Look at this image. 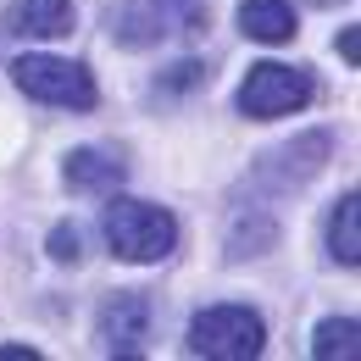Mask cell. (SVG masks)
<instances>
[{
	"instance_id": "obj_6",
	"label": "cell",
	"mask_w": 361,
	"mask_h": 361,
	"mask_svg": "<svg viewBox=\"0 0 361 361\" xmlns=\"http://www.w3.org/2000/svg\"><path fill=\"white\" fill-rule=\"evenodd\" d=\"M100 345L111 350V356H139L145 350V339H150V300L139 295V289H123V295H111L106 306H100Z\"/></svg>"
},
{
	"instance_id": "obj_2",
	"label": "cell",
	"mask_w": 361,
	"mask_h": 361,
	"mask_svg": "<svg viewBox=\"0 0 361 361\" xmlns=\"http://www.w3.org/2000/svg\"><path fill=\"white\" fill-rule=\"evenodd\" d=\"M183 345H189V356H206V361H250L267 345V322L250 306H212L189 322Z\"/></svg>"
},
{
	"instance_id": "obj_3",
	"label": "cell",
	"mask_w": 361,
	"mask_h": 361,
	"mask_svg": "<svg viewBox=\"0 0 361 361\" xmlns=\"http://www.w3.org/2000/svg\"><path fill=\"white\" fill-rule=\"evenodd\" d=\"M312 73L306 67H283V61H262L250 67V78L239 84V111L256 117V123H272V117H295L312 106Z\"/></svg>"
},
{
	"instance_id": "obj_15",
	"label": "cell",
	"mask_w": 361,
	"mask_h": 361,
	"mask_svg": "<svg viewBox=\"0 0 361 361\" xmlns=\"http://www.w3.org/2000/svg\"><path fill=\"white\" fill-rule=\"evenodd\" d=\"M0 361H39V350H28V345H0Z\"/></svg>"
},
{
	"instance_id": "obj_7",
	"label": "cell",
	"mask_w": 361,
	"mask_h": 361,
	"mask_svg": "<svg viewBox=\"0 0 361 361\" xmlns=\"http://www.w3.org/2000/svg\"><path fill=\"white\" fill-rule=\"evenodd\" d=\"M78 23V11L67 0H11L6 11V34L17 39H67Z\"/></svg>"
},
{
	"instance_id": "obj_1",
	"label": "cell",
	"mask_w": 361,
	"mask_h": 361,
	"mask_svg": "<svg viewBox=\"0 0 361 361\" xmlns=\"http://www.w3.org/2000/svg\"><path fill=\"white\" fill-rule=\"evenodd\" d=\"M106 245L123 256V262H167L173 256V245H178V223H173V212H161V206H150V200H117L111 195V206H106Z\"/></svg>"
},
{
	"instance_id": "obj_14",
	"label": "cell",
	"mask_w": 361,
	"mask_h": 361,
	"mask_svg": "<svg viewBox=\"0 0 361 361\" xmlns=\"http://www.w3.org/2000/svg\"><path fill=\"white\" fill-rule=\"evenodd\" d=\"M339 56H345L350 67L361 61V34H356V28H345V34H339Z\"/></svg>"
},
{
	"instance_id": "obj_4",
	"label": "cell",
	"mask_w": 361,
	"mask_h": 361,
	"mask_svg": "<svg viewBox=\"0 0 361 361\" xmlns=\"http://www.w3.org/2000/svg\"><path fill=\"white\" fill-rule=\"evenodd\" d=\"M206 34V0H128L117 11L123 45H156V39H195Z\"/></svg>"
},
{
	"instance_id": "obj_11",
	"label": "cell",
	"mask_w": 361,
	"mask_h": 361,
	"mask_svg": "<svg viewBox=\"0 0 361 361\" xmlns=\"http://www.w3.org/2000/svg\"><path fill=\"white\" fill-rule=\"evenodd\" d=\"M312 356L317 361H356L361 356V322L356 317H328V322H317Z\"/></svg>"
},
{
	"instance_id": "obj_5",
	"label": "cell",
	"mask_w": 361,
	"mask_h": 361,
	"mask_svg": "<svg viewBox=\"0 0 361 361\" xmlns=\"http://www.w3.org/2000/svg\"><path fill=\"white\" fill-rule=\"evenodd\" d=\"M11 84L28 94V100H45V106H61V111H90L94 106L90 67L61 61V56H23L11 67Z\"/></svg>"
},
{
	"instance_id": "obj_9",
	"label": "cell",
	"mask_w": 361,
	"mask_h": 361,
	"mask_svg": "<svg viewBox=\"0 0 361 361\" xmlns=\"http://www.w3.org/2000/svg\"><path fill=\"white\" fill-rule=\"evenodd\" d=\"M239 28L250 34V39H262V45H283V39H295V6L289 0H245L239 6Z\"/></svg>"
},
{
	"instance_id": "obj_8",
	"label": "cell",
	"mask_w": 361,
	"mask_h": 361,
	"mask_svg": "<svg viewBox=\"0 0 361 361\" xmlns=\"http://www.w3.org/2000/svg\"><path fill=\"white\" fill-rule=\"evenodd\" d=\"M61 178L78 195H117V183L128 178V167L117 156H106V150H73L67 167H61Z\"/></svg>"
},
{
	"instance_id": "obj_12",
	"label": "cell",
	"mask_w": 361,
	"mask_h": 361,
	"mask_svg": "<svg viewBox=\"0 0 361 361\" xmlns=\"http://www.w3.org/2000/svg\"><path fill=\"white\" fill-rule=\"evenodd\" d=\"M50 256H56V262H78V256H84V233L73 223L50 228Z\"/></svg>"
},
{
	"instance_id": "obj_13",
	"label": "cell",
	"mask_w": 361,
	"mask_h": 361,
	"mask_svg": "<svg viewBox=\"0 0 361 361\" xmlns=\"http://www.w3.org/2000/svg\"><path fill=\"white\" fill-rule=\"evenodd\" d=\"M200 78H206V67H200V61H178V67H173V78H167V90H189V84H200Z\"/></svg>"
},
{
	"instance_id": "obj_10",
	"label": "cell",
	"mask_w": 361,
	"mask_h": 361,
	"mask_svg": "<svg viewBox=\"0 0 361 361\" xmlns=\"http://www.w3.org/2000/svg\"><path fill=\"white\" fill-rule=\"evenodd\" d=\"M328 256L339 267H361V200L356 195H345L339 212L328 217Z\"/></svg>"
}]
</instances>
